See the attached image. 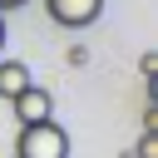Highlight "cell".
Listing matches in <instances>:
<instances>
[{
	"label": "cell",
	"mask_w": 158,
	"mask_h": 158,
	"mask_svg": "<svg viewBox=\"0 0 158 158\" xmlns=\"http://www.w3.org/2000/svg\"><path fill=\"white\" fill-rule=\"evenodd\" d=\"M138 158H158V133H153V128H143V138H138Z\"/></svg>",
	"instance_id": "obj_5"
},
{
	"label": "cell",
	"mask_w": 158,
	"mask_h": 158,
	"mask_svg": "<svg viewBox=\"0 0 158 158\" xmlns=\"http://www.w3.org/2000/svg\"><path fill=\"white\" fill-rule=\"evenodd\" d=\"M44 15L64 30H84L104 15V0H44Z\"/></svg>",
	"instance_id": "obj_3"
},
{
	"label": "cell",
	"mask_w": 158,
	"mask_h": 158,
	"mask_svg": "<svg viewBox=\"0 0 158 158\" xmlns=\"http://www.w3.org/2000/svg\"><path fill=\"white\" fill-rule=\"evenodd\" d=\"M15 158H69V133H64L54 118H40V123H20V143H15Z\"/></svg>",
	"instance_id": "obj_1"
},
{
	"label": "cell",
	"mask_w": 158,
	"mask_h": 158,
	"mask_svg": "<svg viewBox=\"0 0 158 158\" xmlns=\"http://www.w3.org/2000/svg\"><path fill=\"white\" fill-rule=\"evenodd\" d=\"M30 84V64L25 59H0V99H15Z\"/></svg>",
	"instance_id": "obj_4"
},
{
	"label": "cell",
	"mask_w": 158,
	"mask_h": 158,
	"mask_svg": "<svg viewBox=\"0 0 158 158\" xmlns=\"http://www.w3.org/2000/svg\"><path fill=\"white\" fill-rule=\"evenodd\" d=\"M0 44H5V15H0Z\"/></svg>",
	"instance_id": "obj_7"
},
{
	"label": "cell",
	"mask_w": 158,
	"mask_h": 158,
	"mask_svg": "<svg viewBox=\"0 0 158 158\" xmlns=\"http://www.w3.org/2000/svg\"><path fill=\"white\" fill-rule=\"evenodd\" d=\"M10 109H15V123H40V118H54V94L30 79V84L10 99Z\"/></svg>",
	"instance_id": "obj_2"
},
{
	"label": "cell",
	"mask_w": 158,
	"mask_h": 158,
	"mask_svg": "<svg viewBox=\"0 0 158 158\" xmlns=\"http://www.w3.org/2000/svg\"><path fill=\"white\" fill-rule=\"evenodd\" d=\"M20 5H30V0H0V15L5 10H20Z\"/></svg>",
	"instance_id": "obj_6"
}]
</instances>
